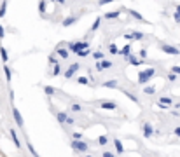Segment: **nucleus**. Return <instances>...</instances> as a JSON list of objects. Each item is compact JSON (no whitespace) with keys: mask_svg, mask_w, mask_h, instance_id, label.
Segmentation results:
<instances>
[{"mask_svg":"<svg viewBox=\"0 0 180 157\" xmlns=\"http://www.w3.org/2000/svg\"><path fill=\"white\" fill-rule=\"evenodd\" d=\"M103 157H116V154H112V152H107V150H105V152H103Z\"/></svg>","mask_w":180,"mask_h":157,"instance_id":"48","label":"nucleus"},{"mask_svg":"<svg viewBox=\"0 0 180 157\" xmlns=\"http://www.w3.org/2000/svg\"><path fill=\"white\" fill-rule=\"evenodd\" d=\"M77 82H79L80 86H87V84H89V78L87 77H79L77 78Z\"/></svg>","mask_w":180,"mask_h":157,"instance_id":"35","label":"nucleus"},{"mask_svg":"<svg viewBox=\"0 0 180 157\" xmlns=\"http://www.w3.org/2000/svg\"><path fill=\"white\" fill-rule=\"evenodd\" d=\"M56 54H58L60 58H63V59H68V56H70V49H68V47H58V49H56Z\"/></svg>","mask_w":180,"mask_h":157,"instance_id":"12","label":"nucleus"},{"mask_svg":"<svg viewBox=\"0 0 180 157\" xmlns=\"http://www.w3.org/2000/svg\"><path fill=\"white\" fill-rule=\"evenodd\" d=\"M126 61H128L129 65H133V66H138V65H142V63H143V59L140 61V59H137V58H135L133 54H129V56L126 58Z\"/></svg>","mask_w":180,"mask_h":157,"instance_id":"15","label":"nucleus"},{"mask_svg":"<svg viewBox=\"0 0 180 157\" xmlns=\"http://www.w3.org/2000/svg\"><path fill=\"white\" fill-rule=\"evenodd\" d=\"M114 147H116V152H117V154H122V152H124V145L121 143V140H117V138L114 140Z\"/></svg>","mask_w":180,"mask_h":157,"instance_id":"16","label":"nucleus"},{"mask_svg":"<svg viewBox=\"0 0 180 157\" xmlns=\"http://www.w3.org/2000/svg\"><path fill=\"white\" fill-rule=\"evenodd\" d=\"M122 39L126 40V42H131V40H135V37H133V33H124Z\"/></svg>","mask_w":180,"mask_h":157,"instance_id":"38","label":"nucleus"},{"mask_svg":"<svg viewBox=\"0 0 180 157\" xmlns=\"http://www.w3.org/2000/svg\"><path fill=\"white\" fill-rule=\"evenodd\" d=\"M101 87H105V89H117V87H119V82H117V80H114V78H110V80L103 82V84H101Z\"/></svg>","mask_w":180,"mask_h":157,"instance_id":"10","label":"nucleus"},{"mask_svg":"<svg viewBox=\"0 0 180 157\" xmlns=\"http://www.w3.org/2000/svg\"><path fill=\"white\" fill-rule=\"evenodd\" d=\"M28 150H30V154H32V156H33V157H40L39 154H37V150L33 148V145L30 143V140H28Z\"/></svg>","mask_w":180,"mask_h":157,"instance_id":"32","label":"nucleus"},{"mask_svg":"<svg viewBox=\"0 0 180 157\" xmlns=\"http://www.w3.org/2000/svg\"><path fill=\"white\" fill-rule=\"evenodd\" d=\"M161 51L170 54V56H179L180 54V49L175 47V45H168V44H161Z\"/></svg>","mask_w":180,"mask_h":157,"instance_id":"4","label":"nucleus"},{"mask_svg":"<svg viewBox=\"0 0 180 157\" xmlns=\"http://www.w3.org/2000/svg\"><path fill=\"white\" fill-rule=\"evenodd\" d=\"M168 80H170V82H175V80H177V73H173V72L168 73Z\"/></svg>","mask_w":180,"mask_h":157,"instance_id":"40","label":"nucleus"},{"mask_svg":"<svg viewBox=\"0 0 180 157\" xmlns=\"http://www.w3.org/2000/svg\"><path fill=\"white\" fill-rule=\"evenodd\" d=\"M131 33H133L135 40H142V39H145V35H143V33H140V32H131Z\"/></svg>","mask_w":180,"mask_h":157,"instance_id":"36","label":"nucleus"},{"mask_svg":"<svg viewBox=\"0 0 180 157\" xmlns=\"http://www.w3.org/2000/svg\"><path fill=\"white\" fill-rule=\"evenodd\" d=\"M72 148L75 150V152H87L89 150V147H87V143L86 141H82V140H72Z\"/></svg>","mask_w":180,"mask_h":157,"instance_id":"3","label":"nucleus"},{"mask_svg":"<svg viewBox=\"0 0 180 157\" xmlns=\"http://www.w3.org/2000/svg\"><path fill=\"white\" fill-rule=\"evenodd\" d=\"M56 2H58V4H61V5H63V4H65V0H56Z\"/></svg>","mask_w":180,"mask_h":157,"instance_id":"50","label":"nucleus"},{"mask_svg":"<svg viewBox=\"0 0 180 157\" xmlns=\"http://www.w3.org/2000/svg\"><path fill=\"white\" fill-rule=\"evenodd\" d=\"M122 12H126V9H124V7H121L119 11H114V12H107V14H105V18H107V19H117Z\"/></svg>","mask_w":180,"mask_h":157,"instance_id":"9","label":"nucleus"},{"mask_svg":"<svg viewBox=\"0 0 180 157\" xmlns=\"http://www.w3.org/2000/svg\"><path fill=\"white\" fill-rule=\"evenodd\" d=\"M61 72H63V70H61V65H60V63H56V65H54V68H53V75H54V77H58V75H61Z\"/></svg>","mask_w":180,"mask_h":157,"instance_id":"24","label":"nucleus"},{"mask_svg":"<svg viewBox=\"0 0 180 157\" xmlns=\"http://www.w3.org/2000/svg\"><path fill=\"white\" fill-rule=\"evenodd\" d=\"M72 138H74V140H82V133H74Z\"/></svg>","mask_w":180,"mask_h":157,"instance_id":"45","label":"nucleus"},{"mask_svg":"<svg viewBox=\"0 0 180 157\" xmlns=\"http://www.w3.org/2000/svg\"><path fill=\"white\" fill-rule=\"evenodd\" d=\"M100 24H101V18H100V16H98V18L95 19V23L91 24V32H96V30L100 28Z\"/></svg>","mask_w":180,"mask_h":157,"instance_id":"21","label":"nucleus"},{"mask_svg":"<svg viewBox=\"0 0 180 157\" xmlns=\"http://www.w3.org/2000/svg\"><path fill=\"white\" fill-rule=\"evenodd\" d=\"M116 0H98V5H107V4H112Z\"/></svg>","mask_w":180,"mask_h":157,"instance_id":"42","label":"nucleus"},{"mask_svg":"<svg viewBox=\"0 0 180 157\" xmlns=\"http://www.w3.org/2000/svg\"><path fill=\"white\" fill-rule=\"evenodd\" d=\"M142 129H143V136H145V138H150L152 135H154V127H152V124H150V122H143Z\"/></svg>","mask_w":180,"mask_h":157,"instance_id":"6","label":"nucleus"},{"mask_svg":"<svg viewBox=\"0 0 180 157\" xmlns=\"http://www.w3.org/2000/svg\"><path fill=\"white\" fill-rule=\"evenodd\" d=\"M122 93H124V94H126V96H128V98L131 99V101H133V103H138V98H137V96H135V94H131V93H128V91H122Z\"/></svg>","mask_w":180,"mask_h":157,"instance_id":"34","label":"nucleus"},{"mask_svg":"<svg viewBox=\"0 0 180 157\" xmlns=\"http://www.w3.org/2000/svg\"><path fill=\"white\" fill-rule=\"evenodd\" d=\"M96 143H98V145H101V147H105V145L108 143V138H107V136H100L98 140H96Z\"/></svg>","mask_w":180,"mask_h":157,"instance_id":"30","label":"nucleus"},{"mask_svg":"<svg viewBox=\"0 0 180 157\" xmlns=\"http://www.w3.org/2000/svg\"><path fill=\"white\" fill-rule=\"evenodd\" d=\"M173 135L180 138V126H179V127H175V129H173Z\"/></svg>","mask_w":180,"mask_h":157,"instance_id":"49","label":"nucleus"},{"mask_svg":"<svg viewBox=\"0 0 180 157\" xmlns=\"http://www.w3.org/2000/svg\"><path fill=\"white\" fill-rule=\"evenodd\" d=\"M4 73H5V80H7V82H11V80H12V72H11V68L7 66V63L4 65Z\"/></svg>","mask_w":180,"mask_h":157,"instance_id":"17","label":"nucleus"},{"mask_svg":"<svg viewBox=\"0 0 180 157\" xmlns=\"http://www.w3.org/2000/svg\"><path fill=\"white\" fill-rule=\"evenodd\" d=\"M158 108H161V110H170V105H164V103L158 101Z\"/></svg>","mask_w":180,"mask_h":157,"instance_id":"39","label":"nucleus"},{"mask_svg":"<svg viewBox=\"0 0 180 157\" xmlns=\"http://www.w3.org/2000/svg\"><path fill=\"white\" fill-rule=\"evenodd\" d=\"M143 93H145V94H154V93H156V87H154V86H147V87L143 89Z\"/></svg>","mask_w":180,"mask_h":157,"instance_id":"33","label":"nucleus"},{"mask_svg":"<svg viewBox=\"0 0 180 157\" xmlns=\"http://www.w3.org/2000/svg\"><path fill=\"white\" fill-rule=\"evenodd\" d=\"M5 37V30H4V26L0 24V39H4Z\"/></svg>","mask_w":180,"mask_h":157,"instance_id":"47","label":"nucleus"},{"mask_svg":"<svg viewBox=\"0 0 180 157\" xmlns=\"http://www.w3.org/2000/svg\"><path fill=\"white\" fill-rule=\"evenodd\" d=\"M86 157H91V156H86Z\"/></svg>","mask_w":180,"mask_h":157,"instance_id":"52","label":"nucleus"},{"mask_svg":"<svg viewBox=\"0 0 180 157\" xmlns=\"http://www.w3.org/2000/svg\"><path fill=\"white\" fill-rule=\"evenodd\" d=\"M49 63H51V65H56V63H58V61H56V56H54V54H51V56H49Z\"/></svg>","mask_w":180,"mask_h":157,"instance_id":"43","label":"nucleus"},{"mask_svg":"<svg viewBox=\"0 0 180 157\" xmlns=\"http://www.w3.org/2000/svg\"><path fill=\"white\" fill-rule=\"evenodd\" d=\"M138 56H140L142 59H145L147 58V51H145V49H140V51H138Z\"/></svg>","mask_w":180,"mask_h":157,"instance_id":"41","label":"nucleus"},{"mask_svg":"<svg viewBox=\"0 0 180 157\" xmlns=\"http://www.w3.org/2000/svg\"><path fill=\"white\" fill-rule=\"evenodd\" d=\"M39 12H40V16H44V12H46V0L39 2Z\"/></svg>","mask_w":180,"mask_h":157,"instance_id":"28","label":"nucleus"},{"mask_svg":"<svg viewBox=\"0 0 180 157\" xmlns=\"http://www.w3.org/2000/svg\"><path fill=\"white\" fill-rule=\"evenodd\" d=\"M65 124H68V126H74L75 124V120H74V117H67V122Z\"/></svg>","mask_w":180,"mask_h":157,"instance_id":"44","label":"nucleus"},{"mask_svg":"<svg viewBox=\"0 0 180 157\" xmlns=\"http://www.w3.org/2000/svg\"><path fill=\"white\" fill-rule=\"evenodd\" d=\"M11 136H12V141H14V145H16V148H21L20 138H18V135H16V131H14V129H11Z\"/></svg>","mask_w":180,"mask_h":157,"instance_id":"19","label":"nucleus"},{"mask_svg":"<svg viewBox=\"0 0 180 157\" xmlns=\"http://www.w3.org/2000/svg\"><path fill=\"white\" fill-rule=\"evenodd\" d=\"M119 54L121 56H124V58H128V56L131 54V44H129V42H128L122 49H119Z\"/></svg>","mask_w":180,"mask_h":157,"instance_id":"14","label":"nucleus"},{"mask_svg":"<svg viewBox=\"0 0 180 157\" xmlns=\"http://www.w3.org/2000/svg\"><path fill=\"white\" fill-rule=\"evenodd\" d=\"M87 47H89V42H70V44H68V49H70L72 54H77L79 51L87 49Z\"/></svg>","mask_w":180,"mask_h":157,"instance_id":"2","label":"nucleus"},{"mask_svg":"<svg viewBox=\"0 0 180 157\" xmlns=\"http://www.w3.org/2000/svg\"><path fill=\"white\" fill-rule=\"evenodd\" d=\"M0 56H2V59H4V63L9 61V54H7V49H5V47H0Z\"/></svg>","mask_w":180,"mask_h":157,"instance_id":"23","label":"nucleus"},{"mask_svg":"<svg viewBox=\"0 0 180 157\" xmlns=\"http://www.w3.org/2000/svg\"><path fill=\"white\" fill-rule=\"evenodd\" d=\"M126 12H128V14H129V16H131V18H135V19L142 21V23H149V21L145 19V18H143V16H142L140 12H137V11H133V9H128V11H126Z\"/></svg>","mask_w":180,"mask_h":157,"instance_id":"11","label":"nucleus"},{"mask_svg":"<svg viewBox=\"0 0 180 157\" xmlns=\"http://www.w3.org/2000/svg\"><path fill=\"white\" fill-rule=\"evenodd\" d=\"M103 56H105V54H103V53H100V51H96V53H93V58L96 59V61H100V59H103Z\"/></svg>","mask_w":180,"mask_h":157,"instance_id":"37","label":"nucleus"},{"mask_svg":"<svg viewBox=\"0 0 180 157\" xmlns=\"http://www.w3.org/2000/svg\"><path fill=\"white\" fill-rule=\"evenodd\" d=\"M89 54H93V53L89 51V47H87V49H82V51H79V53H77V56H79V58H87Z\"/></svg>","mask_w":180,"mask_h":157,"instance_id":"22","label":"nucleus"},{"mask_svg":"<svg viewBox=\"0 0 180 157\" xmlns=\"http://www.w3.org/2000/svg\"><path fill=\"white\" fill-rule=\"evenodd\" d=\"M154 75H156V68H154V66L142 70L140 73H138V84H147V82L154 77Z\"/></svg>","mask_w":180,"mask_h":157,"instance_id":"1","label":"nucleus"},{"mask_svg":"<svg viewBox=\"0 0 180 157\" xmlns=\"http://www.w3.org/2000/svg\"><path fill=\"white\" fill-rule=\"evenodd\" d=\"M12 117H14V120H16L18 126H23V124H25V122H23V117H21V114H20V110H18L16 107H12Z\"/></svg>","mask_w":180,"mask_h":157,"instance_id":"13","label":"nucleus"},{"mask_svg":"<svg viewBox=\"0 0 180 157\" xmlns=\"http://www.w3.org/2000/svg\"><path fill=\"white\" fill-rule=\"evenodd\" d=\"M112 66V61H107V59H100L98 63H96V70L98 72H103V70H108Z\"/></svg>","mask_w":180,"mask_h":157,"instance_id":"7","label":"nucleus"},{"mask_svg":"<svg viewBox=\"0 0 180 157\" xmlns=\"http://www.w3.org/2000/svg\"><path fill=\"white\" fill-rule=\"evenodd\" d=\"M100 108H103V110H116L117 103L116 101H100Z\"/></svg>","mask_w":180,"mask_h":157,"instance_id":"8","label":"nucleus"},{"mask_svg":"<svg viewBox=\"0 0 180 157\" xmlns=\"http://www.w3.org/2000/svg\"><path fill=\"white\" fill-rule=\"evenodd\" d=\"M108 53H110V54H119V47H117L116 44H110V45H108Z\"/></svg>","mask_w":180,"mask_h":157,"instance_id":"25","label":"nucleus"},{"mask_svg":"<svg viewBox=\"0 0 180 157\" xmlns=\"http://www.w3.org/2000/svg\"><path fill=\"white\" fill-rule=\"evenodd\" d=\"M75 21H77V18H75V16H68V18H65V19H63V23H61V24H63V26H70V24H74Z\"/></svg>","mask_w":180,"mask_h":157,"instance_id":"18","label":"nucleus"},{"mask_svg":"<svg viewBox=\"0 0 180 157\" xmlns=\"http://www.w3.org/2000/svg\"><path fill=\"white\" fill-rule=\"evenodd\" d=\"M171 72L177 73V75H180V66H171Z\"/></svg>","mask_w":180,"mask_h":157,"instance_id":"46","label":"nucleus"},{"mask_svg":"<svg viewBox=\"0 0 180 157\" xmlns=\"http://www.w3.org/2000/svg\"><path fill=\"white\" fill-rule=\"evenodd\" d=\"M67 117H68V115H67L65 112H58V114H56V119H58V122H61V124L67 122Z\"/></svg>","mask_w":180,"mask_h":157,"instance_id":"20","label":"nucleus"},{"mask_svg":"<svg viewBox=\"0 0 180 157\" xmlns=\"http://www.w3.org/2000/svg\"><path fill=\"white\" fill-rule=\"evenodd\" d=\"M44 93H46L47 96H53V94L56 93V89H54V87H51V86H46V87H44Z\"/></svg>","mask_w":180,"mask_h":157,"instance_id":"26","label":"nucleus"},{"mask_svg":"<svg viewBox=\"0 0 180 157\" xmlns=\"http://www.w3.org/2000/svg\"><path fill=\"white\" fill-rule=\"evenodd\" d=\"M159 101H161V103H164V105H170V107L173 105V99L168 98V96H163V98H159Z\"/></svg>","mask_w":180,"mask_h":157,"instance_id":"29","label":"nucleus"},{"mask_svg":"<svg viewBox=\"0 0 180 157\" xmlns=\"http://www.w3.org/2000/svg\"><path fill=\"white\" fill-rule=\"evenodd\" d=\"M177 12H180V5H177Z\"/></svg>","mask_w":180,"mask_h":157,"instance_id":"51","label":"nucleus"},{"mask_svg":"<svg viewBox=\"0 0 180 157\" xmlns=\"http://www.w3.org/2000/svg\"><path fill=\"white\" fill-rule=\"evenodd\" d=\"M70 110H72V112H82V107H80L79 103H72V105H70Z\"/></svg>","mask_w":180,"mask_h":157,"instance_id":"31","label":"nucleus"},{"mask_svg":"<svg viewBox=\"0 0 180 157\" xmlns=\"http://www.w3.org/2000/svg\"><path fill=\"white\" fill-rule=\"evenodd\" d=\"M79 68H80L79 63H72V65H70V66L65 70V73H63V75H65V78H67V80H68V78H72L75 73H77V72H79Z\"/></svg>","mask_w":180,"mask_h":157,"instance_id":"5","label":"nucleus"},{"mask_svg":"<svg viewBox=\"0 0 180 157\" xmlns=\"http://www.w3.org/2000/svg\"><path fill=\"white\" fill-rule=\"evenodd\" d=\"M5 11H7V0H4V2H2V5H0V18H4V16H5Z\"/></svg>","mask_w":180,"mask_h":157,"instance_id":"27","label":"nucleus"}]
</instances>
